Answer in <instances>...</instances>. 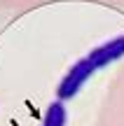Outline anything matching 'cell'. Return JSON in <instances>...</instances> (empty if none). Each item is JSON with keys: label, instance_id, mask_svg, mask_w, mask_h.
Wrapping results in <instances>:
<instances>
[{"label": "cell", "instance_id": "2", "mask_svg": "<svg viewBox=\"0 0 124 126\" xmlns=\"http://www.w3.org/2000/svg\"><path fill=\"white\" fill-rule=\"evenodd\" d=\"M120 56H124V37H117V40L98 47V49L89 56V61L94 63V68H101V65H108L110 61H117Z\"/></svg>", "mask_w": 124, "mask_h": 126}, {"label": "cell", "instance_id": "1", "mask_svg": "<svg viewBox=\"0 0 124 126\" xmlns=\"http://www.w3.org/2000/svg\"><path fill=\"white\" fill-rule=\"evenodd\" d=\"M91 72H94V63L91 61H89V59L80 61L77 65L66 75V79L61 82V86H59V98H73V96L77 94V89L87 82V77L91 75Z\"/></svg>", "mask_w": 124, "mask_h": 126}, {"label": "cell", "instance_id": "3", "mask_svg": "<svg viewBox=\"0 0 124 126\" xmlns=\"http://www.w3.org/2000/svg\"><path fill=\"white\" fill-rule=\"evenodd\" d=\"M63 124H66V110L61 108V103L49 105L47 117H45V126H63Z\"/></svg>", "mask_w": 124, "mask_h": 126}]
</instances>
